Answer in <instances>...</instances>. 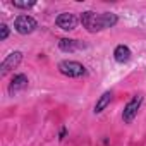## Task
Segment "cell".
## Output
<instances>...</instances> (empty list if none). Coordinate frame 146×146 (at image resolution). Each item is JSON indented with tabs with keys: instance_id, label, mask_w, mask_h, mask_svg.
<instances>
[{
	"instance_id": "6da1fadb",
	"label": "cell",
	"mask_w": 146,
	"mask_h": 146,
	"mask_svg": "<svg viewBox=\"0 0 146 146\" xmlns=\"http://www.w3.org/2000/svg\"><path fill=\"white\" fill-rule=\"evenodd\" d=\"M83 28H86V31L90 33H100L103 29L113 28L119 23L117 14L113 12H93V11H84L79 17Z\"/></svg>"
},
{
	"instance_id": "7a4b0ae2",
	"label": "cell",
	"mask_w": 146,
	"mask_h": 146,
	"mask_svg": "<svg viewBox=\"0 0 146 146\" xmlns=\"http://www.w3.org/2000/svg\"><path fill=\"white\" fill-rule=\"evenodd\" d=\"M58 70H60V74H64L67 78H81V76L86 74V67L78 60H62V62H58Z\"/></svg>"
},
{
	"instance_id": "3957f363",
	"label": "cell",
	"mask_w": 146,
	"mask_h": 146,
	"mask_svg": "<svg viewBox=\"0 0 146 146\" xmlns=\"http://www.w3.org/2000/svg\"><path fill=\"white\" fill-rule=\"evenodd\" d=\"M36 28H38L36 19L31 17V16H28V14L17 16V17L14 19V29H16L19 35H31Z\"/></svg>"
},
{
	"instance_id": "277c9868",
	"label": "cell",
	"mask_w": 146,
	"mask_h": 146,
	"mask_svg": "<svg viewBox=\"0 0 146 146\" xmlns=\"http://www.w3.org/2000/svg\"><path fill=\"white\" fill-rule=\"evenodd\" d=\"M141 103H143V96L141 95H136L125 107H124V112H122V120L124 124H131L136 115H137V110L141 108Z\"/></svg>"
},
{
	"instance_id": "5b68a950",
	"label": "cell",
	"mask_w": 146,
	"mask_h": 146,
	"mask_svg": "<svg viewBox=\"0 0 146 146\" xmlns=\"http://www.w3.org/2000/svg\"><path fill=\"white\" fill-rule=\"evenodd\" d=\"M23 60V52L16 50V52H11L4 60H2V65H0V74L5 76L9 70H12L14 67H17Z\"/></svg>"
},
{
	"instance_id": "8992f818",
	"label": "cell",
	"mask_w": 146,
	"mask_h": 146,
	"mask_svg": "<svg viewBox=\"0 0 146 146\" xmlns=\"http://www.w3.org/2000/svg\"><path fill=\"white\" fill-rule=\"evenodd\" d=\"M78 23L79 19L74 16V14H70V12H62L57 19H55V24L64 29V31H72V29H76L78 28Z\"/></svg>"
},
{
	"instance_id": "52a82bcc",
	"label": "cell",
	"mask_w": 146,
	"mask_h": 146,
	"mask_svg": "<svg viewBox=\"0 0 146 146\" xmlns=\"http://www.w3.org/2000/svg\"><path fill=\"white\" fill-rule=\"evenodd\" d=\"M28 78L24 76V74H16L14 78H12V81H11V84H9V88H7V91H9V95L11 96H14L16 93H19V91H24L26 88H28Z\"/></svg>"
},
{
	"instance_id": "ba28073f",
	"label": "cell",
	"mask_w": 146,
	"mask_h": 146,
	"mask_svg": "<svg viewBox=\"0 0 146 146\" xmlns=\"http://www.w3.org/2000/svg\"><path fill=\"white\" fill-rule=\"evenodd\" d=\"M84 46H86V45H83L81 41H78V40H70V38H62V40L58 41V48H60L62 52H65V53L81 50V48H84Z\"/></svg>"
},
{
	"instance_id": "9c48e42d",
	"label": "cell",
	"mask_w": 146,
	"mask_h": 146,
	"mask_svg": "<svg viewBox=\"0 0 146 146\" xmlns=\"http://www.w3.org/2000/svg\"><path fill=\"white\" fill-rule=\"evenodd\" d=\"M131 55H132V53H131V48H129L127 45H117L115 50H113V58H115V62H119V64L129 62Z\"/></svg>"
},
{
	"instance_id": "30bf717a",
	"label": "cell",
	"mask_w": 146,
	"mask_h": 146,
	"mask_svg": "<svg viewBox=\"0 0 146 146\" xmlns=\"http://www.w3.org/2000/svg\"><path fill=\"white\" fill-rule=\"evenodd\" d=\"M112 98H113V93L112 91H105L100 98H98V102L95 103V108H93V112L95 113H102L108 105H110V102H112Z\"/></svg>"
},
{
	"instance_id": "8fae6325",
	"label": "cell",
	"mask_w": 146,
	"mask_h": 146,
	"mask_svg": "<svg viewBox=\"0 0 146 146\" xmlns=\"http://www.w3.org/2000/svg\"><path fill=\"white\" fill-rule=\"evenodd\" d=\"M7 36H9V26L5 23H2V24H0V41L7 40Z\"/></svg>"
},
{
	"instance_id": "7c38bea8",
	"label": "cell",
	"mask_w": 146,
	"mask_h": 146,
	"mask_svg": "<svg viewBox=\"0 0 146 146\" xmlns=\"http://www.w3.org/2000/svg\"><path fill=\"white\" fill-rule=\"evenodd\" d=\"M12 5L16 9H31L35 5V2H12Z\"/></svg>"
},
{
	"instance_id": "4fadbf2b",
	"label": "cell",
	"mask_w": 146,
	"mask_h": 146,
	"mask_svg": "<svg viewBox=\"0 0 146 146\" xmlns=\"http://www.w3.org/2000/svg\"><path fill=\"white\" fill-rule=\"evenodd\" d=\"M65 134H67V129H65V127H62V131H60V134H58V139H64V137H65Z\"/></svg>"
}]
</instances>
